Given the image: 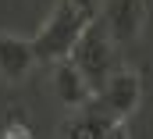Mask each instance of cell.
Listing matches in <instances>:
<instances>
[{
  "mask_svg": "<svg viewBox=\"0 0 153 139\" xmlns=\"http://www.w3.org/2000/svg\"><path fill=\"white\" fill-rule=\"evenodd\" d=\"M89 22H93V18H89V14H82L75 4L61 0V4H57V11L50 14V22H46V25L36 32V39H32L36 61H64V57L71 54L75 39L82 36V29H85Z\"/></svg>",
  "mask_w": 153,
  "mask_h": 139,
  "instance_id": "cell-1",
  "label": "cell"
},
{
  "mask_svg": "<svg viewBox=\"0 0 153 139\" xmlns=\"http://www.w3.org/2000/svg\"><path fill=\"white\" fill-rule=\"evenodd\" d=\"M68 61L82 71V78L89 82V89L96 93V89H103V82L111 78V61H114V50H111V36L107 29L93 18L82 36L75 39V46H71V54H68Z\"/></svg>",
  "mask_w": 153,
  "mask_h": 139,
  "instance_id": "cell-2",
  "label": "cell"
},
{
  "mask_svg": "<svg viewBox=\"0 0 153 139\" xmlns=\"http://www.w3.org/2000/svg\"><path fill=\"white\" fill-rule=\"evenodd\" d=\"M139 93H143V82H139L135 71H114L103 82V89L93 93L89 104H93V111L100 118H107V121H125L139 107Z\"/></svg>",
  "mask_w": 153,
  "mask_h": 139,
  "instance_id": "cell-3",
  "label": "cell"
},
{
  "mask_svg": "<svg viewBox=\"0 0 153 139\" xmlns=\"http://www.w3.org/2000/svg\"><path fill=\"white\" fill-rule=\"evenodd\" d=\"M146 22V0H111L103 7V29L111 36V43H132L143 32Z\"/></svg>",
  "mask_w": 153,
  "mask_h": 139,
  "instance_id": "cell-4",
  "label": "cell"
},
{
  "mask_svg": "<svg viewBox=\"0 0 153 139\" xmlns=\"http://www.w3.org/2000/svg\"><path fill=\"white\" fill-rule=\"evenodd\" d=\"M32 64H36L32 39H22V36H14V32H0V78L22 82Z\"/></svg>",
  "mask_w": 153,
  "mask_h": 139,
  "instance_id": "cell-5",
  "label": "cell"
},
{
  "mask_svg": "<svg viewBox=\"0 0 153 139\" xmlns=\"http://www.w3.org/2000/svg\"><path fill=\"white\" fill-rule=\"evenodd\" d=\"M57 71H53V89H57V100L68 107H85L93 100V89H89V82L82 78V71L64 57V61H53Z\"/></svg>",
  "mask_w": 153,
  "mask_h": 139,
  "instance_id": "cell-6",
  "label": "cell"
},
{
  "mask_svg": "<svg viewBox=\"0 0 153 139\" xmlns=\"http://www.w3.org/2000/svg\"><path fill=\"white\" fill-rule=\"evenodd\" d=\"M111 125H114V121H107V118H100V114L93 111L89 118H78V121H71L68 139H103Z\"/></svg>",
  "mask_w": 153,
  "mask_h": 139,
  "instance_id": "cell-7",
  "label": "cell"
},
{
  "mask_svg": "<svg viewBox=\"0 0 153 139\" xmlns=\"http://www.w3.org/2000/svg\"><path fill=\"white\" fill-rule=\"evenodd\" d=\"M68 4H75L82 14H89V18H96L100 14V0H68Z\"/></svg>",
  "mask_w": 153,
  "mask_h": 139,
  "instance_id": "cell-8",
  "label": "cell"
},
{
  "mask_svg": "<svg viewBox=\"0 0 153 139\" xmlns=\"http://www.w3.org/2000/svg\"><path fill=\"white\" fill-rule=\"evenodd\" d=\"M4 139H32V132H29L25 125H18V121H14V125H7V132H4Z\"/></svg>",
  "mask_w": 153,
  "mask_h": 139,
  "instance_id": "cell-9",
  "label": "cell"
},
{
  "mask_svg": "<svg viewBox=\"0 0 153 139\" xmlns=\"http://www.w3.org/2000/svg\"><path fill=\"white\" fill-rule=\"evenodd\" d=\"M103 139H128V132H125V125H121V121H114V125L107 129V136H103Z\"/></svg>",
  "mask_w": 153,
  "mask_h": 139,
  "instance_id": "cell-10",
  "label": "cell"
}]
</instances>
